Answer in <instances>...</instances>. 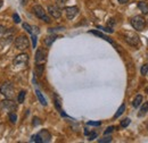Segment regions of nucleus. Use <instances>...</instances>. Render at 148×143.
I'll use <instances>...</instances> for the list:
<instances>
[{
    "instance_id": "nucleus-3",
    "label": "nucleus",
    "mask_w": 148,
    "mask_h": 143,
    "mask_svg": "<svg viewBox=\"0 0 148 143\" xmlns=\"http://www.w3.org/2000/svg\"><path fill=\"white\" fill-rule=\"evenodd\" d=\"M0 106L2 108V110L5 111H8V112H12V111H15L17 109V102H15L14 100L9 99V98H6L1 101Z\"/></svg>"
},
{
    "instance_id": "nucleus-8",
    "label": "nucleus",
    "mask_w": 148,
    "mask_h": 143,
    "mask_svg": "<svg viewBox=\"0 0 148 143\" xmlns=\"http://www.w3.org/2000/svg\"><path fill=\"white\" fill-rule=\"evenodd\" d=\"M47 59V51L45 49H39L36 52V64H45Z\"/></svg>"
},
{
    "instance_id": "nucleus-40",
    "label": "nucleus",
    "mask_w": 148,
    "mask_h": 143,
    "mask_svg": "<svg viewBox=\"0 0 148 143\" xmlns=\"http://www.w3.org/2000/svg\"><path fill=\"white\" fill-rule=\"evenodd\" d=\"M59 1H62V0H59Z\"/></svg>"
},
{
    "instance_id": "nucleus-17",
    "label": "nucleus",
    "mask_w": 148,
    "mask_h": 143,
    "mask_svg": "<svg viewBox=\"0 0 148 143\" xmlns=\"http://www.w3.org/2000/svg\"><path fill=\"white\" fill-rule=\"evenodd\" d=\"M141 102H143V95L138 94V95L134 98V100H133V102H132V106L134 108H138L141 105Z\"/></svg>"
},
{
    "instance_id": "nucleus-15",
    "label": "nucleus",
    "mask_w": 148,
    "mask_h": 143,
    "mask_svg": "<svg viewBox=\"0 0 148 143\" xmlns=\"http://www.w3.org/2000/svg\"><path fill=\"white\" fill-rule=\"evenodd\" d=\"M148 111V102H145L143 106H141V108H140V110H139V112H138V116L139 117H144L146 114H147Z\"/></svg>"
},
{
    "instance_id": "nucleus-21",
    "label": "nucleus",
    "mask_w": 148,
    "mask_h": 143,
    "mask_svg": "<svg viewBox=\"0 0 148 143\" xmlns=\"http://www.w3.org/2000/svg\"><path fill=\"white\" fill-rule=\"evenodd\" d=\"M22 26H23V29H24L27 33L33 34V27H32L30 24H27V23H23V24H22Z\"/></svg>"
},
{
    "instance_id": "nucleus-22",
    "label": "nucleus",
    "mask_w": 148,
    "mask_h": 143,
    "mask_svg": "<svg viewBox=\"0 0 148 143\" xmlns=\"http://www.w3.org/2000/svg\"><path fill=\"white\" fill-rule=\"evenodd\" d=\"M25 95H26V92H25V91H21V92H19L18 97H17V102H18V104H23V102H24Z\"/></svg>"
},
{
    "instance_id": "nucleus-33",
    "label": "nucleus",
    "mask_w": 148,
    "mask_h": 143,
    "mask_svg": "<svg viewBox=\"0 0 148 143\" xmlns=\"http://www.w3.org/2000/svg\"><path fill=\"white\" fill-rule=\"evenodd\" d=\"M114 129H115V127H114V126H110V127H107V129L105 131V133H104V134H105V135H107V134L112 133Z\"/></svg>"
},
{
    "instance_id": "nucleus-2",
    "label": "nucleus",
    "mask_w": 148,
    "mask_h": 143,
    "mask_svg": "<svg viewBox=\"0 0 148 143\" xmlns=\"http://www.w3.org/2000/svg\"><path fill=\"white\" fill-rule=\"evenodd\" d=\"M130 23H131V26L136 30V31H143L146 26V20L145 18L140 15H137V16H133V17L130 19Z\"/></svg>"
},
{
    "instance_id": "nucleus-28",
    "label": "nucleus",
    "mask_w": 148,
    "mask_h": 143,
    "mask_svg": "<svg viewBox=\"0 0 148 143\" xmlns=\"http://www.w3.org/2000/svg\"><path fill=\"white\" fill-rule=\"evenodd\" d=\"M97 27L100 29V30L104 31V32H107V33H113V32H114L111 27H103V26H97Z\"/></svg>"
},
{
    "instance_id": "nucleus-10",
    "label": "nucleus",
    "mask_w": 148,
    "mask_h": 143,
    "mask_svg": "<svg viewBox=\"0 0 148 143\" xmlns=\"http://www.w3.org/2000/svg\"><path fill=\"white\" fill-rule=\"evenodd\" d=\"M38 135H39L40 139H41V143H48L51 141V134H50L49 131H47V129H41V131L38 133Z\"/></svg>"
},
{
    "instance_id": "nucleus-27",
    "label": "nucleus",
    "mask_w": 148,
    "mask_h": 143,
    "mask_svg": "<svg viewBox=\"0 0 148 143\" xmlns=\"http://www.w3.org/2000/svg\"><path fill=\"white\" fill-rule=\"evenodd\" d=\"M97 135H98V134H97L96 132L89 133V134H88V140H89V141H92V140H95V139L97 138Z\"/></svg>"
},
{
    "instance_id": "nucleus-35",
    "label": "nucleus",
    "mask_w": 148,
    "mask_h": 143,
    "mask_svg": "<svg viewBox=\"0 0 148 143\" xmlns=\"http://www.w3.org/2000/svg\"><path fill=\"white\" fill-rule=\"evenodd\" d=\"M5 32H6V27L3 25H0V39H1V36L5 34Z\"/></svg>"
},
{
    "instance_id": "nucleus-4",
    "label": "nucleus",
    "mask_w": 148,
    "mask_h": 143,
    "mask_svg": "<svg viewBox=\"0 0 148 143\" xmlns=\"http://www.w3.org/2000/svg\"><path fill=\"white\" fill-rule=\"evenodd\" d=\"M33 13H34V15H36L39 19H42V20L46 22V23H50V22H51V20H50V17L47 15V13L45 12V9H43L40 5L33 6Z\"/></svg>"
},
{
    "instance_id": "nucleus-12",
    "label": "nucleus",
    "mask_w": 148,
    "mask_h": 143,
    "mask_svg": "<svg viewBox=\"0 0 148 143\" xmlns=\"http://www.w3.org/2000/svg\"><path fill=\"white\" fill-rule=\"evenodd\" d=\"M125 41L129 43L130 46H133V47L139 44V37L137 35H134V34H131V33H128L125 35Z\"/></svg>"
},
{
    "instance_id": "nucleus-24",
    "label": "nucleus",
    "mask_w": 148,
    "mask_h": 143,
    "mask_svg": "<svg viewBox=\"0 0 148 143\" xmlns=\"http://www.w3.org/2000/svg\"><path fill=\"white\" fill-rule=\"evenodd\" d=\"M131 123V119L130 118H124L122 122H121V127H128Z\"/></svg>"
},
{
    "instance_id": "nucleus-11",
    "label": "nucleus",
    "mask_w": 148,
    "mask_h": 143,
    "mask_svg": "<svg viewBox=\"0 0 148 143\" xmlns=\"http://www.w3.org/2000/svg\"><path fill=\"white\" fill-rule=\"evenodd\" d=\"M48 14L54 18H60L62 16V12L57 6H48Z\"/></svg>"
},
{
    "instance_id": "nucleus-18",
    "label": "nucleus",
    "mask_w": 148,
    "mask_h": 143,
    "mask_svg": "<svg viewBox=\"0 0 148 143\" xmlns=\"http://www.w3.org/2000/svg\"><path fill=\"white\" fill-rule=\"evenodd\" d=\"M36 93H37V97H38V99H39V101H40V104H41L42 106H47V101H46L45 97L42 95V93H41L39 90H36Z\"/></svg>"
},
{
    "instance_id": "nucleus-23",
    "label": "nucleus",
    "mask_w": 148,
    "mask_h": 143,
    "mask_svg": "<svg viewBox=\"0 0 148 143\" xmlns=\"http://www.w3.org/2000/svg\"><path fill=\"white\" fill-rule=\"evenodd\" d=\"M8 117H9V121H10V123H13V124H15L16 122H17V115L14 112V111H12V112H9V115H8Z\"/></svg>"
},
{
    "instance_id": "nucleus-9",
    "label": "nucleus",
    "mask_w": 148,
    "mask_h": 143,
    "mask_svg": "<svg viewBox=\"0 0 148 143\" xmlns=\"http://www.w3.org/2000/svg\"><path fill=\"white\" fill-rule=\"evenodd\" d=\"M65 14H66V17L67 19L72 20L77 14H79V8L75 7V6H71V7H66L65 8Z\"/></svg>"
},
{
    "instance_id": "nucleus-34",
    "label": "nucleus",
    "mask_w": 148,
    "mask_h": 143,
    "mask_svg": "<svg viewBox=\"0 0 148 143\" xmlns=\"http://www.w3.org/2000/svg\"><path fill=\"white\" fill-rule=\"evenodd\" d=\"M32 35V46H33V48H36V46H37V35L36 34H31Z\"/></svg>"
},
{
    "instance_id": "nucleus-32",
    "label": "nucleus",
    "mask_w": 148,
    "mask_h": 143,
    "mask_svg": "<svg viewBox=\"0 0 148 143\" xmlns=\"http://www.w3.org/2000/svg\"><path fill=\"white\" fill-rule=\"evenodd\" d=\"M87 125H89V126H100V125H101V123H100V122H88V123H87Z\"/></svg>"
},
{
    "instance_id": "nucleus-39",
    "label": "nucleus",
    "mask_w": 148,
    "mask_h": 143,
    "mask_svg": "<svg viewBox=\"0 0 148 143\" xmlns=\"http://www.w3.org/2000/svg\"><path fill=\"white\" fill-rule=\"evenodd\" d=\"M147 128H148V125H147Z\"/></svg>"
},
{
    "instance_id": "nucleus-5",
    "label": "nucleus",
    "mask_w": 148,
    "mask_h": 143,
    "mask_svg": "<svg viewBox=\"0 0 148 143\" xmlns=\"http://www.w3.org/2000/svg\"><path fill=\"white\" fill-rule=\"evenodd\" d=\"M15 47L18 49V50H26L29 49L30 47V42H29V39L26 35H19L16 40H15Z\"/></svg>"
},
{
    "instance_id": "nucleus-37",
    "label": "nucleus",
    "mask_w": 148,
    "mask_h": 143,
    "mask_svg": "<svg viewBox=\"0 0 148 143\" xmlns=\"http://www.w3.org/2000/svg\"><path fill=\"white\" fill-rule=\"evenodd\" d=\"M128 1H129V0H119V2H120V3H122V5H123V3H127Z\"/></svg>"
},
{
    "instance_id": "nucleus-26",
    "label": "nucleus",
    "mask_w": 148,
    "mask_h": 143,
    "mask_svg": "<svg viewBox=\"0 0 148 143\" xmlns=\"http://www.w3.org/2000/svg\"><path fill=\"white\" fill-rule=\"evenodd\" d=\"M140 73H141V75H147V73H148V64H145V65H143V66H141Z\"/></svg>"
},
{
    "instance_id": "nucleus-25",
    "label": "nucleus",
    "mask_w": 148,
    "mask_h": 143,
    "mask_svg": "<svg viewBox=\"0 0 148 143\" xmlns=\"http://www.w3.org/2000/svg\"><path fill=\"white\" fill-rule=\"evenodd\" d=\"M31 142H36V143H41V139H40V136L36 134V135H32L31 136V140H30Z\"/></svg>"
},
{
    "instance_id": "nucleus-38",
    "label": "nucleus",
    "mask_w": 148,
    "mask_h": 143,
    "mask_svg": "<svg viewBox=\"0 0 148 143\" xmlns=\"http://www.w3.org/2000/svg\"><path fill=\"white\" fill-rule=\"evenodd\" d=\"M146 92H147V93H148V86H147V89H146Z\"/></svg>"
},
{
    "instance_id": "nucleus-1",
    "label": "nucleus",
    "mask_w": 148,
    "mask_h": 143,
    "mask_svg": "<svg viewBox=\"0 0 148 143\" xmlns=\"http://www.w3.org/2000/svg\"><path fill=\"white\" fill-rule=\"evenodd\" d=\"M14 85L10 83V82H3L1 85H0V93L5 97V98H9L12 99L14 97Z\"/></svg>"
},
{
    "instance_id": "nucleus-29",
    "label": "nucleus",
    "mask_w": 148,
    "mask_h": 143,
    "mask_svg": "<svg viewBox=\"0 0 148 143\" xmlns=\"http://www.w3.org/2000/svg\"><path fill=\"white\" fill-rule=\"evenodd\" d=\"M111 141H112L111 136H108V138L106 136V138H104V139H99V140H98L99 143H106V142H111Z\"/></svg>"
},
{
    "instance_id": "nucleus-16",
    "label": "nucleus",
    "mask_w": 148,
    "mask_h": 143,
    "mask_svg": "<svg viewBox=\"0 0 148 143\" xmlns=\"http://www.w3.org/2000/svg\"><path fill=\"white\" fill-rule=\"evenodd\" d=\"M57 39V35H49L47 36L46 39H45V44L47 46V47H50L54 42H55V40Z\"/></svg>"
},
{
    "instance_id": "nucleus-13",
    "label": "nucleus",
    "mask_w": 148,
    "mask_h": 143,
    "mask_svg": "<svg viewBox=\"0 0 148 143\" xmlns=\"http://www.w3.org/2000/svg\"><path fill=\"white\" fill-rule=\"evenodd\" d=\"M89 33H91V34H95V35L99 36V37H101V39H104L105 41H108L111 44L114 46V42H113V40H112L111 37H108V36H106L105 34H103V33H100V32H98V31H95V30H91V31H89Z\"/></svg>"
},
{
    "instance_id": "nucleus-30",
    "label": "nucleus",
    "mask_w": 148,
    "mask_h": 143,
    "mask_svg": "<svg viewBox=\"0 0 148 143\" xmlns=\"http://www.w3.org/2000/svg\"><path fill=\"white\" fill-rule=\"evenodd\" d=\"M64 27H56V29H48V32L49 33H54V32H57V31H63Z\"/></svg>"
},
{
    "instance_id": "nucleus-19",
    "label": "nucleus",
    "mask_w": 148,
    "mask_h": 143,
    "mask_svg": "<svg viewBox=\"0 0 148 143\" xmlns=\"http://www.w3.org/2000/svg\"><path fill=\"white\" fill-rule=\"evenodd\" d=\"M43 69H45L43 64H38L37 67H36V75L37 76H41L42 73H43Z\"/></svg>"
},
{
    "instance_id": "nucleus-7",
    "label": "nucleus",
    "mask_w": 148,
    "mask_h": 143,
    "mask_svg": "<svg viewBox=\"0 0 148 143\" xmlns=\"http://www.w3.org/2000/svg\"><path fill=\"white\" fill-rule=\"evenodd\" d=\"M27 63H29V56L26 54H21L18 56H16L14 61H13V64L15 66H25Z\"/></svg>"
},
{
    "instance_id": "nucleus-31",
    "label": "nucleus",
    "mask_w": 148,
    "mask_h": 143,
    "mask_svg": "<svg viewBox=\"0 0 148 143\" xmlns=\"http://www.w3.org/2000/svg\"><path fill=\"white\" fill-rule=\"evenodd\" d=\"M13 19H14V22H15L16 24H18L19 22H21V18H19L18 14H16V13L13 15Z\"/></svg>"
},
{
    "instance_id": "nucleus-36",
    "label": "nucleus",
    "mask_w": 148,
    "mask_h": 143,
    "mask_svg": "<svg viewBox=\"0 0 148 143\" xmlns=\"http://www.w3.org/2000/svg\"><path fill=\"white\" fill-rule=\"evenodd\" d=\"M41 122H40V119L38 118V117H34L33 118V122H32V124H33V126H38L39 124H40Z\"/></svg>"
},
{
    "instance_id": "nucleus-6",
    "label": "nucleus",
    "mask_w": 148,
    "mask_h": 143,
    "mask_svg": "<svg viewBox=\"0 0 148 143\" xmlns=\"http://www.w3.org/2000/svg\"><path fill=\"white\" fill-rule=\"evenodd\" d=\"M16 32V29H9V30H6L5 34L1 36V44L2 46H7L9 44L13 39H14V34Z\"/></svg>"
},
{
    "instance_id": "nucleus-20",
    "label": "nucleus",
    "mask_w": 148,
    "mask_h": 143,
    "mask_svg": "<svg viewBox=\"0 0 148 143\" xmlns=\"http://www.w3.org/2000/svg\"><path fill=\"white\" fill-rule=\"evenodd\" d=\"M124 110H125V105L123 104V105H121V107L117 109V111H116V114L114 115V118H119L123 112H124Z\"/></svg>"
},
{
    "instance_id": "nucleus-14",
    "label": "nucleus",
    "mask_w": 148,
    "mask_h": 143,
    "mask_svg": "<svg viewBox=\"0 0 148 143\" xmlns=\"http://www.w3.org/2000/svg\"><path fill=\"white\" fill-rule=\"evenodd\" d=\"M138 8L141 10V13L143 14H148V3L147 2H145V1H140V2H138Z\"/></svg>"
}]
</instances>
